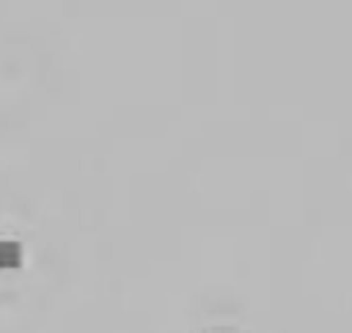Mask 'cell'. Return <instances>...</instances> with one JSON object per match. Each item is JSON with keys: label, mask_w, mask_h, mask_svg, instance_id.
<instances>
[{"label": "cell", "mask_w": 352, "mask_h": 333, "mask_svg": "<svg viewBox=\"0 0 352 333\" xmlns=\"http://www.w3.org/2000/svg\"><path fill=\"white\" fill-rule=\"evenodd\" d=\"M20 255H23L20 242H13V239H0V265H16Z\"/></svg>", "instance_id": "1"}]
</instances>
